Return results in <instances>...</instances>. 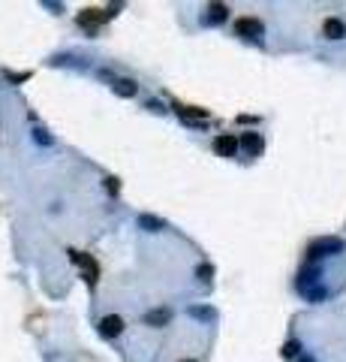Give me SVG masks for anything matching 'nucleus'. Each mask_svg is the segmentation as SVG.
<instances>
[{
  "mask_svg": "<svg viewBox=\"0 0 346 362\" xmlns=\"http://www.w3.org/2000/svg\"><path fill=\"white\" fill-rule=\"evenodd\" d=\"M121 332H124V320H121L118 314H109V317H102V320H99V335L115 338V335H121Z\"/></svg>",
  "mask_w": 346,
  "mask_h": 362,
  "instance_id": "20e7f679",
  "label": "nucleus"
},
{
  "mask_svg": "<svg viewBox=\"0 0 346 362\" xmlns=\"http://www.w3.org/2000/svg\"><path fill=\"white\" fill-rule=\"evenodd\" d=\"M235 33H238V36H247V39H259V36H262V21L244 15V18L235 21Z\"/></svg>",
  "mask_w": 346,
  "mask_h": 362,
  "instance_id": "f257e3e1",
  "label": "nucleus"
},
{
  "mask_svg": "<svg viewBox=\"0 0 346 362\" xmlns=\"http://www.w3.org/2000/svg\"><path fill=\"white\" fill-rule=\"evenodd\" d=\"M105 187H109L112 194H118V181H115V178H105Z\"/></svg>",
  "mask_w": 346,
  "mask_h": 362,
  "instance_id": "dca6fc26",
  "label": "nucleus"
},
{
  "mask_svg": "<svg viewBox=\"0 0 346 362\" xmlns=\"http://www.w3.org/2000/svg\"><path fill=\"white\" fill-rule=\"evenodd\" d=\"M238 142H241V148H244L247 154H253V157L262 154V136H259V133H244Z\"/></svg>",
  "mask_w": 346,
  "mask_h": 362,
  "instance_id": "423d86ee",
  "label": "nucleus"
},
{
  "mask_svg": "<svg viewBox=\"0 0 346 362\" xmlns=\"http://www.w3.org/2000/svg\"><path fill=\"white\" fill-rule=\"evenodd\" d=\"M145 323H148V326H163V323H169V311H166V308H157V311L145 314Z\"/></svg>",
  "mask_w": 346,
  "mask_h": 362,
  "instance_id": "9d476101",
  "label": "nucleus"
},
{
  "mask_svg": "<svg viewBox=\"0 0 346 362\" xmlns=\"http://www.w3.org/2000/svg\"><path fill=\"white\" fill-rule=\"evenodd\" d=\"M115 91H118L121 97H132V94H136V85H132L129 79H118V82H115Z\"/></svg>",
  "mask_w": 346,
  "mask_h": 362,
  "instance_id": "ddd939ff",
  "label": "nucleus"
},
{
  "mask_svg": "<svg viewBox=\"0 0 346 362\" xmlns=\"http://www.w3.org/2000/svg\"><path fill=\"white\" fill-rule=\"evenodd\" d=\"M301 362H313V359H301Z\"/></svg>",
  "mask_w": 346,
  "mask_h": 362,
  "instance_id": "f3484780",
  "label": "nucleus"
},
{
  "mask_svg": "<svg viewBox=\"0 0 346 362\" xmlns=\"http://www.w3.org/2000/svg\"><path fill=\"white\" fill-rule=\"evenodd\" d=\"M178 109V115L187 121V118H193V121H202V118H208V112L205 109H199V106H175Z\"/></svg>",
  "mask_w": 346,
  "mask_h": 362,
  "instance_id": "1a4fd4ad",
  "label": "nucleus"
},
{
  "mask_svg": "<svg viewBox=\"0 0 346 362\" xmlns=\"http://www.w3.org/2000/svg\"><path fill=\"white\" fill-rule=\"evenodd\" d=\"M322 33H325L328 39H340V36H346V25L340 21V18H325Z\"/></svg>",
  "mask_w": 346,
  "mask_h": 362,
  "instance_id": "6e6552de",
  "label": "nucleus"
},
{
  "mask_svg": "<svg viewBox=\"0 0 346 362\" xmlns=\"http://www.w3.org/2000/svg\"><path fill=\"white\" fill-rule=\"evenodd\" d=\"M69 260L78 263V266H85V281L94 284V281H96V263L88 257V254H82V251H69Z\"/></svg>",
  "mask_w": 346,
  "mask_h": 362,
  "instance_id": "7ed1b4c3",
  "label": "nucleus"
},
{
  "mask_svg": "<svg viewBox=\"0 0 346 362\" xmlns=\"http://www.w3.org/2000/svg\"><path fill=\"white\" fill-rule=\"evenodd\" d=\"M139 227H145V230L157 232V230H166V224L157 221V218H151V214H139Z\"/></svg>",
  "mask_w": 346,
  "mask_h": 362,
  "instance_id": "9b49d317",
  "label": "nucleus"
},
{
  "mask_svg": "<svg viewBox=\"0 0 346 362\" xmlns=\"http://www.w3.org/2000/svg\"><path fill=\"white\" fill-rule=\"evenodd\" d=\"M343 245L337 242V238H325V242H316V245H310V257H322V254H331V251H340Z\"/></svg>",
  "mask_w": 346,
  "mask_h": 362,
  "instance_id": "0eeeda50",
  "label": "nucleus"
},
{
  "mask_svg": "<svg viewBox=\"0 0 346 362\" xmlns=\"http://www.w3.org/2000/svg\"><path fill=\"white\" fill-rule=\"evenodd\" d=\"M226 12H229V9H226L223 3H211V6H208V21H223Z\"/></svg>",
  "mask_w": 346,
  "mask_h": 362,
  "instance_id": "f8f14e48",
  "label": "nucleus"
},
{
  "mask_svg": "<svg viewBox=\"0 0 346 362\" xmlns=\"http://www.w3.org/2000/svg\"><path fill=\"white\" fill-rule=\"evenodd\" d=\"M196 275H199L202 281H211V278H214V269L205 263V266H199V269H196Z\"/></svg>",
  "mask_w": 346,
  "mask_h": 362,
  "instance_id": "2eb2a0df",
  "label": "nucleus"
},
{
  "mask_svg": "<svg viewBox=\"0 0 346 362\" xmlns=\"http://www.w3.org/2000/svg\"><path fill=\"white\" fill-rule=\"evenodd\" d=\"M298 350H301L298 341H286L283 344V356H298Z\"/></svg>",
  "mask_w": 346,
  "mask_h": 362,
  "instance_id": "4468645a",
  "label": "nucleus"
},
{
  "mask_svg": "<svg viewBox=\"0 0 346 362\" xmlns=\"http://www.w3.org/2000/svg\"><path fill=\"white\" fill-rule=\"evenodd\" d=\"M184 362H193V359H184Z\"/></svg>",
  "mask_w": 346,
  "mask_h": 362,
  "instance_id": "a211bd4d",
  "label": "nucleus"
},
{
  "mask_svg": "<svg viewBox=\"0 0 346 362\" xmlns=\"http://www.w3.org/2000/svg\"><path fill=\"white\" fill-rule=\"evenodd\" d=\"M238 148H241V142H238L232 133H220V136L214 139V151H217L220 157H235Z\"/></svg>",
  "mask_w": 346,
  "mask_h": 362,
  "instance_id": "f03ea898",
  "label": "nucleus"
},
{
  "mask_svg": "<svg viewBox=\"0 0 346 362\" xmlns=\"http://www.w3.org/2000/svg\"><path fill=\"white\" fill-rule=\"evenodd\" d=\"M109 15H112V12H99V9H85V12L78 15V25H82V28H91V31H94L96 25H99L102 18H109Z\"/></svg>",
  "mask_w": 346,
  "mask_h": 362,
  "instance_id": "39448f33",
  "label": "nucleus"
}]
</instances>
